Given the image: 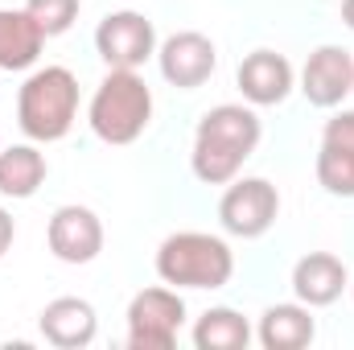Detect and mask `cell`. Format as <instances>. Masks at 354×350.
Wrapping results in <instances>:
<instances>
[{
  "label": "cell",
  "mask_w": 354,
  "mask_h": 350,
  "mask_svg": "<svg viewBox=\"0 0 354 350\" xmlns=\"http://www.w3.org/2000/svg\"><path fill=\"white\" fill-rule=\"evenodd\" d=\"M264 124L252 103H218L202 111L194 128V149H189V169L202 185H227L235 181L248 157L260 149Z\"/></svg>",
  "instance_id": "6da1fadb"
},
{
  "label": "cell",
  "mask_w": 354,
  "mask_h": 350,
  "mask_svg": "<svg viewBox=\"0 0 354 350\" xmlns=\"http://www.w3.org/2000/svg\"><path fill=\"white\" fill-rule=\"evenodd\" d=\"M79 120V79L66 66H37L17 91V124L33 145L62 140Z\"/></svg>",
  "instance_id": "7a4b0ae2"
},
{
  "label": "cell",
  "mask_w": 354,
  "mask_h": 350,
  "mask_svg": "<svg viewBox=\"0 0 354 350\" xmlns=\"http://www.w3.org/2000/svg\"><path fill=\"white\" fill-rule=\"evenodd\" d=\"M157 276L169 288H223L235 276V252L223 235L174 231L157 248Z\"/></svg>",
  "instance_id": "3957f363"
},
{
  "label": "cell",
  "mask_w": 354,
  "mask_h": 350,
  "mask_svg": "<svg viewBox=\"0 0 354 350\" xmlns=\"http://www.w3.org/2000/svg\"><path fill=\"white\" fill-rule=\"evenodd\" d=\"M87 124L103 145H132L153 124V91L136 71H107L87 103Z\"/></svg>",
  "instance_id": "277c9868"
},
{
  "label": "cell",
  "mask_w": 354,
  "mask_h": 350,
  "mask_svg": "<svg viewBox=\"0 0 354 350\" xmlns=\"http://www.w3.org/2000/svg\"><path fill=\"white\" fill-rule=\"evenodd\" d=\"M128 350H174L185 326V301L169 284L140 288L128 301Z\"/></svg>",
  "instance_id": "5b68a950"
},
{
  "label": "cell",
  "mask_w": 354,
  "mask_h": 350,
  "mask_svg": "<svg viewBox=\"0 0 354 350\" xmlns=\"http://www.w3.org/2000/svg\"><path fill=\"white\" fill-rule=\"evenodd\" d=\"M280 219V190L268 177H235L218 198V223L235 239H260Z\"/></svg>",
  "instance_id": "8992f818"
},
{
  "label": "cell",
  "mask_w": 354,
  "mask_h": 350,
  "mask_svg": "<svg viewBox=\"0 0 354 350\" xmlns=\"http://www.w3.org/2000/svg\"><path fill=\"white\" fill-rule=\"evenodd\" d=\"M157 29L136 8H115L95 25V54L107 62V71H140L149 58H157Z\"/></svg>",
  "instance_id": "52a82bcc"
},
{
  "label": "cell",
  "mask_w": 354,
  "mask_h": 350,
  "mask_svg": "<svg viewBox=\"0 0 354 350\" xmlns=\"http://www.w3.org/2000/svg\"><path fill=\"white\" fill-rule=\"evenodd\" d=\"M157 66L161 79L177 91H198L202 83H210L214 66H218V50L206 33L198 29H181L174 37H165L157 46Z\"/></svg>",
  "instance_id": "ba28073f"
},
{
  "label": "cell",
  "mask_w": 354,
  "mask_h": 350,
  "mask_svg": "<svg viewBox=\"0 0 354 350\" xmlns=\"http://www.w3.org/2000/svg\"><path fill=\"white\" fill-rule=\"evenodd\" d=\"M46 243L54 252V260L62 264H91L99 260L103 252V223L91 206L79 202H66L50 214V227H46Z\"/></svg>",
  "instance_id": "9c48e42d"
},
{
  "label": "cell",
  "mask_w": 354,
  "mask_h": 350,
  "mask_svg": "<svg viewBox=\"0 0 354 350\" xmlns=\"http://www.w3.org/2000/svg\"><path fill=\"white\" fill-rule=\"evenodd\" d=\"M301 95L313 107H342L354 91V58L342 46H317L301 66Z\"/></svg>",
  "instance_id": "30bf717a"
},
{
  "label": "cell",
  "mask_w": 354,
  "mask_h": 350,
  "mask_svg": "<svg viewBox=\"0 0 354 350\" xmlns=\"http://www.w3.org/2000/svg\"><path fill=\"white\" fill-rule=\"evenodd\" d=\"M317 181L334 198H354V107H342L326 120L317 149Z\"/></svg>",
  "instance_id": "8fae6325"
},
{
  "label": "cell",
  "mask_w": 354,
  "mask_h": 350,
  "mask_svg": "<svg viewBox=\"0 0 354 350\" xmlns=\"http://www.w3.org/2000/svg\"><path fill=\"white\" fill-rule=\"evenodd\" d=\"M235 83H239V95L252 107H276V103H284L292 95L297 75H292V62L284 54H276V50H252L239 62Z\"/></svg>",
  "instance_id": "7c38bea8"
},
{
  "label": "cell",
  "mask_w": 354,
  "mask_h": 350,
  "mask_svg": "<svg viewBox=\"0 0 354 350\" xmlns=\"http://www.w3.org/2000/svg\"><path fill=\"white\" fill-rule=\"evenodd\" d=\"M351 288V272L334 252H309L292 264V297L309 309L334 305Z\"/></svg>",
  "instance_id": "4fadbf2b"
},
{
  "label": "cell",
  "mask_w": 354,
  "mask_h": 350,
  "mask_svg": "<svg viewBox=\"0 0 354 350\" xmlns=\"http://www.w3.org/2000/svg\"><path fill=\"white\" fill-rule=\"evenodd\" d=\"M37 330H41V338H46L50 347L83 350V347H91L95 334H99V313H95V305L83 301V297H54V301L41 309Z\"/></svg>",
  "instance_id": "5bb4252c"
},
{
  "label": "cell",
  "mask_w": 354,
  "mask_h": 350,
  "mask_svg": "<svg viewBox=\"0 0 354 350\" xmlns=\"http://www.w3.org/2000/svg\"><path fill=\"white\" fill-rule=\"evenodd\" d=\"M313 338H317V317L301 301H280L260 313L256 342L264 350H305Z\"/></svg>",
  "instance_id": "9a60e30c"
},
{
  "label": "cell",
  "mask_w": 354,
  "mask_h": 350,
  "mask_svg": "<svg viewBox=\"0 0 354 350\" xmlns=\"http://www.w3.org/2000/svg\"><path fill=\"white\" fill-rule=\"evenodd\" d=\"M46 42L25 8H0V71H33Z\"/></svg>",
  "instance_id": "2e32d148"
},
{
  "label": "cell",
  "mask_w": 354,
  "mask_h": 350,
  "mask_svg": "<svg viewBox=\"0 0 354 350\" xmlns=\"http://www.w3.org/2000/svg\"><path fill=\"white\" fill-rule=\"evenodd\" d=\"M46 177H50V161L33 140L0 149V194L4 198H33L46 185Z\"/></svg>",
  "instance_id": "e0dca14e"
},
{
  "label": "cell",
  "mask_w": 354,
  "mask_h": 350,
  "mask_svg": "<svg viewBox=\"0 0 354 350\" xmlns=\"http://www.w3.org/2000/svg\"><path fill=\"white\" fill-rule=\"evenodd\" d=\"M189 338H194V350H248L252 338H256V330H252V322L239 309L214 305V309H206L194 322Z\"/></svg>",
  "instance_id": "ac0fdd59"
},
{
  "label": "cell",
  "mask_w": 354,
  "mask_h": 350,
  "mask_svg": "<svg viewBox=\"0 0 354 350\" xmlns=\"http://www.w3.org/2000/svg\"><path fill=\"white\" fill-rule=\"evenodd\" d=\"M83 0H25V12L37 21V29L46 37H62L75 21H79Z\"/></svg>",
  "instance_id": "d6986e66"
},
{
  "label": "cell",
  "mask_w": 354,
  "mask_h": 350,
  "mask_svg": "<svg viewBox=\"0 0 354 350\" xmlns=\"http://www.w3.org/2000/svg\"><path fill=\"white\" fill-rule=\"evenodd\" d=\"M12 239H17V223H12V214L0 206V260H4V252L12 248Z\"/></svg>",
  "instance_id": "ffe728a7"
},
{
  "label": "cell",
  "mask_w": 354,
  "mask_h": 350,
  "mask_svg": "<svg viewBox=\"0 0 354 350\" xmlns=\"http://www.w3.org/2000/svg\"><path fill=\"white\" fill-rule=\"evenodd\" d=\"M342 21H346V29L354 33V0H342Z\"/></svg>",
  "instance_id": "44dd1931"
},
{
  "label": "cell",
  "mask_w": 354,
  "mask_h": 350,
  "mask_svg": "<svg viewBox=\"0 0 354 350\" xmlns=\"http://www.w3.org/2000/svg\"><path fill=\"white\" fill-rule=\"evenodd\" d=\"M351 301H354V276H351Z\"/></svg>",
  "instance_id": "7402d4cb"
},
{
  "label": "cell",
  "mask_w": 354,
  "mask_h": 350,
  "mask_svg": "<svg viewBox=\"0 0 354 350\" xmlns=\"http://www.w3.org/2000/svg\"><path fill=\"white\" fill-rule=\"evenodd\" d=\"M351 95H354V91H351Z\"/></svg>",
  "instance_id": "603a6c76"
}]
</instances>
